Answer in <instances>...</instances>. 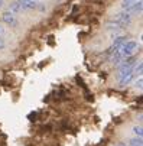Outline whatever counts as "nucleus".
Instances as JSON below:
<instances>
[{"instance_id":"9b49d317","label":"nucleus","mask_w":143,"mask_h":146,"mask_svg":"<svg viewBox=\"0 0 143 146\" xmlns=\"http://www.w3.org/2000/svg\"><path fill=\"white\" fill-rule=\"evenodd\" d=\"M5 46H6V42H5L3 36H0V51H2V49H5Z\"/></svg>"},{"instance_id":"f257e3e1","label":"nucleus","mask_w":143,"mask_h":146,"mask_svg":"<svg viewBox=\"0 0 143 146\" xmlns=\"http://www.w3.org/2000/svg\"><path fill=\"white\" fill-rule=\"evenodd\" d=\"M137 49H139V44L136 40H129V42H124V45L121 46L120 52L124 58H129V56H133L137 52Z\"/></svg>"},{"instance_id":"6e6552de","label":"nucleus","mask_w":143,"mask_h":146,"mask_svg":"<svg viewBox=\"0 0 143 146\" xmlns=\"http://www.w3.org/2000/svg\"><path fill=\"white\" fill-rule=\"evenodd\" d=\"M133 133L136 135V137H142V135H143L142 126H134V127H133Z\"/></svg>"},{"instance_id":"423d86ee","label":"nucleus","mask_w":143,"mask_h":146,"mask_svg":"<svg viewBox=\"0 0 143 146\" xmlns=\"http://www.w3.org/2000/svg\"><path fill=\"white\" fill-rule=\"evenodd\" d=\"M23 9H22V6L19 5V2H13L12 3V6H10V12L12 13H19V12H22Z\"/></svg>"},{"instance_id":"f03ea898","label":"nucleus","mask_w":143,"mask_h":146,"mask_svg":"<svg viewBox=\"0 0 143 146\" xmlns=\"http://www.w3.org/2000/svg\"><path fill=\"white\" fill-rule=\"evenodd\" d=\"M113 22H116L120 28H124V26H127L132 22V15L129 12H126V10L121 12V13H117L113 17Z\"/></svg>"},{"instance_id":"4468645a","label":"nucleus","mask_w":143,"mask_h":146,"mask_svg":"<svg viewBox=\"0 0 143 146\" xmlns=\"http://www.w3.org/2000/svg\"><path fill=\"white\" fill-rule=\"evenodd\" d=\"M2 2H3V0H0V5H2Z\"/></svg>"},{"instance_id":"0eeeda50","label":"nucleus","mask_w":143,"mask_h":146,"mask_svg":"<svg viewBox=\"0 0 143 146\" xmlns=\"http://www.w3.org/2000/svg\"><path fill=\"white\" fill-rule=\"evenodd\" d=\"M127 146H142V137H134V139H132Z\"/></svg>"},{"instance_id":"39448f33","label":"nucleus","mask_w":143,"mask_h":146,"mask_svg":"<svg viewBox=\"0 0 143 146\" xmlns=\"http://www.w3.org/2000/svg\"><path fill=\"white\" fill-rule=\"evenodd\" d=\"M136 2L137 0H121V7H123L124 10H129Z\"/></svg>"},{"instance_id":"f8f14e48","label":"nucleus","mask_w":143,"mask_h":146,"mask_svg":"<svg viewBox=\"0 0 143 146\" xmlns=\"http://www.w3.org/2000/svg\"><path fill=\"white\" fill-rule=\"evenodd\" d=\"M3 33H5V28L2 26V23H0V36H2Z\"/></svg>"},{"instance_id":"7ed1b4c3","label":"nucleus","mask_w":143,"mask_h":146,"mask_svg":"<svg viewBox=\"0 0 143 146\" xmlns=\"http://www.w3.org/2000/svg\"><path fill=\"white\" fill-rule=\"evenodd\" d=\"M2 19H3V22H5V23H7L9 26H16V25H17L16 16H15V13H12L10 10H7V12H3V15H2Z\"/></svg>"},{"instance_id":"20e7f679","label":"nucleus","mask_w":143,"mask_h":146,"mask_svg":"<svg viewBox=\"0 0 143 146\" xmlns=\"http://www.w3.org/2000/svg\"><path fill=\"white\" fill-rule=\"evenodd\" d=\"M17 2H19L20 6H22L23 10H25V9H35L36 5H38L35 0H17Z\"/></svg>"},{"instance_id":"1a4fd4ad","label":"nucleus","mask_w":143,"mask_h":146,"mask_svg":"<svg viewBox=\"0 0 143 146\" xmlns=\"http://www.w3.org/2000/svg\"><path fill=\"white\" fill-rule=\"evenodd\" d=\"M142 68H143L142 62H139V65L133 68V75H140V74H142Z\"/></svg>"},{"instance_id":"ddd939ff","label":"nucleus","mask_w":143,"mask_h":146,"mask_svg":"<svg viewBox=\"0 0 143 146\" xmlns=\"http://www.w3.org/2000/svg\"><path fill=\"white\" fill-rule=\"evenodd\" d=\"M116 146H126V145H124V143H117Z\"/></svg>"},{"instance_id":"9d476101","label":"nucleus","mask_w":143,"mask_h":146,"mask_svg":"<svg viewBox=\"0 0 143 146\" xmlns=\"http://www.w3.org/2000/svg\"><path fill=\"white\" fill-rule=\"evenodd\" d=\"M142 84H143V80H142V77H139V80L136 81V84H134V86H136V88L140 90V88H142Z\"/></svg>"}]
</instances>
